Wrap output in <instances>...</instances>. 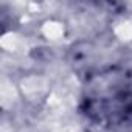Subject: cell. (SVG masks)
<instances>
[{"label": "cell", "mask_w": 132, "mask_h": 132, "mask_svg": "<svg viewBox=\"0 0 132 132\" xmlns=\"http://www.w3.org/2000/svg\"><path fill=\"white\" fill-rule=\"evenodd\" d=\"M86 113L96 123L117 126L132 117V87L120 81L117 73L101 75V81L92 86L86 98Z\"/></svg>", "instance_id": "obj_1"}]
</instances>
